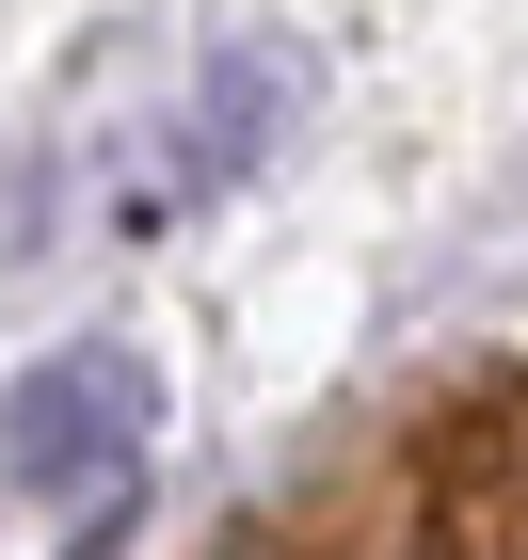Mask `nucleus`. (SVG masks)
Segmentation results:
<instances>
[{"label": "nucleus", "instance_id": "obj_1", "mask_svg": "<svg viewBox=\"0 0 528 560\" xmlns=\"http://www.w3.org/2000/svg\"><path fill=\"white\" fill-rule=\"evenodd\" d=\"M289 129H305V48H289V33L209 48V81L161 113V144H144V176L113 192V224H161V209H209V192H240V176H257Z\"/></svg>", "mask_w": 528, "mask_h": 560}, {"label": "nucleus", "instance_id": "obj_2", "mask_svg": "<svg viewBox=\"0 0 528 560\" xmlns=\"http://www.w3.org/2000/svg\"><path fill=\"white\" fill-rule=\"evenodd\" d=\"M144 417H161L144 352H64V369H33L0 400V465L33 480L48 513H113V480L144 465Z\"/></svg>", "mask_w": 528, "mask_h": 560}]
</instances>
